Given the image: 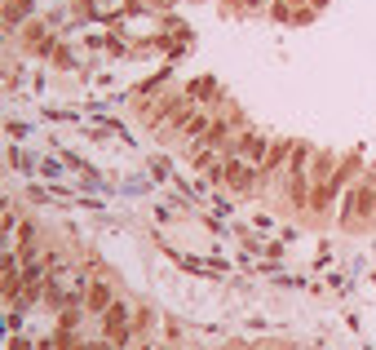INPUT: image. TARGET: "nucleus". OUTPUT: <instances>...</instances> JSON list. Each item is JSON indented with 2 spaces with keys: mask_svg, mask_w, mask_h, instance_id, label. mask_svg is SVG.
Masks as SVG:
<instances>
[{
  "mask_svg": "<svg viewBox=\"0 0 376 350\" xmlns=\"http://www.w3.org/2000/svg\"><path fill=\"white\" fill-rule=\"evenodd\" d=\"M102 337H106L115 350H129V346H133L138 328H133V315H129L124 301H111V306L102 310Z\"/></svg>",
  "mask_w": 376,
  "mask_h": 350,
  "instance_id": "f257e3e1",
  "label": "nucleus"
},
{
  "mask_svg": "<svg viewBox=\"0 0 376 350\" xmlns=\"http://www.w3.org/2000/svg\"><path fill=\"white\" fill-rule=\"evenodd\" d=\"M235 155H244L248 164H265V155H270V142H265L261 134H244L235 142Z\"/></svg>",
  "mask_w": 376,
  "mask_h": 350,
  "instance_id": "f03ea898",
  "label": "nucleus"
},
{
  "mask_svg": "<svg viewBox=\"0 0 376 350\" xmlns=\"http://www.w3.org/2000/svg\"><path fill=\"white\" fill-rule=\"evenodd\" d=\"M111 301H115L111 284H84V310H89V315H102Z\"/></svg>",
  "mask_w": 376,
  "mask_h": 350,
  "instance_id": "7ed1b4c3",
  "label": "nucleus"
},
{
  "mask_svg": "<svg viewBox=\"0 0 376 350\" xmlns=\"http://www.w3.org/2000/svg\"><path fill=\"white\" fill-rule=\"evenodd\" d=\"M310 182L314 177L310 173H288V204H293V209H310Z\"/></svg>",
  "mask_w": 376,
  "mask_h": 350,
  "instance_id": "20e7f679",
  "label": "nucleus"
},
{
  "mask_svg": "<svg viewBox=\"0 0 376 350\" xmlns=\"http://www.w3.org/2000/svg\"><path fill=\"white\" fill-rule=\"evenodd\" d=\"M293 147L297 142H270V155H265V164H261V173L270 177V173H279L288 160H293Z\"/></svg>",
  "mask_w": 376,
  "mask_h": 350,
  "instance_id": "39448f33",
  "label": "nucleus"
},
{
  "mask_svg": "<svg viewBox=\"0 0 376 350\" xmlns=\"http://www.w3.org/2000/svg\"><path fill=\"white\" fill-rule=\"evenodd\" d=\"M22 18H31V0H5V27L14 31Z\"/></svg>",
  "mask_w": 376,
  "mask_h": 350,
  "instance_id": "423d86ee",
  "label": "nucleus"
},
{
  "mask_svg": "<svg viewBox=\"0 0 376 350\" xmlns=\"http://www.w3.org/2000/svg\"><path fill=\"white\" fill-rule=\"evenodd\" d=\"M209 129H213V120L204 116V111H195V116L186 120V129H181V134H186L190 142H204V138H209Z\"/></svg>",
  "mask_w": 376,
  "mask_h": 350,
  "instance_id": "0eeeda50",
  "label": "nucleus"
},
{
  "mask_svg": "<svg viewBox=\"0 0 376 350\" xmlns=\"http://www.w3.org/2000/svg\"><path fill=\"white\" fill-rule=\"evenodd\" d=\"M332 196H336V186H332V182H319V186H314V196H310V209H314V213H327Z\"/></svg>",
  "mask_w": 376,
  "mask_h": 350,
  "instance_id": "6e6552de",
  "label": "nucleus"
},
{
  "mask_svg": "<svg viewBox=\"0 0 376 350\" xmlns=\"http://www.w3.org/2000/svg\"><path fill=\"white\" fill-rule=\"evenodd\" d=\"M226 138H230V125L226 120H213V129H209V138H204V147H226Z\"/></svg>",
  "mask_w": 376,
  "mask_h": 350,
  "instance_id": "1a4fd4ad",
  "label": "nucleus"
},
{
  "mask_svg": "<svg viewBox=\"0 0 376 350\" xmlns=\"http://www.w3.org/2000/svg\"><path fill=\"white\" fill-rule=\"evenodd\" d=\"M306 164H310V142H297L293 160H288V173H306Z\"/></svg>",
  "mask_w": 376,
  "mask_h": 350,
  "instance_id": "9d476101",
  "label": "nucleus"
},
{
  "mask_svg": "<svg viewBox=\"0 0 376 350\" xmlns=\"http://www.w3.org/2000/svg\"><path fill=\"white\" fill-rule=\"evenodd\" d=\"M359 213L376 217V186H359Z\"/></svg>",
  "mask_w": 376,
  "mask_h": 350,
  "instance_id": "9b49d317",
  "label": "nucleus"
},
{
  "mask_svg": "<svg viewBox=\"0 0 376 350\" xmlns=\"http://www.w3.org/2000/svg\"><path fill=\"white\" fill-rule=\"evenodd\" d=\"M71 328H80V310L76 306H67L63 319H58V333H71Z\"/></svg>",
  "mask_w": 376,
  "mask_h": 350,
  "instance_id": "f8f14e48",
  "label": "nucleus"
},
{
  "mask_svg": "<svg viewBox=\"0 0 376 350\" xmlns=\"http://www.w3.org/2000/svg\"><path fill=\"white\" fill-rule=\"evenodd\" d=\"M151 324H155V319H151V310H138V315H133V328H138V333H147Z\"/></svg>",
  "mask_w": 376,
  "mask_h": 350,
  "instance_id": "ddd939ff",
  "label": "nucleus"
},
{
  "mask_svg": "<svg viewBox=\"0 0 376 350\" xmlns=\"http://www.w3.org/2000/svg\"><path fill=\"white\" fill-rule=\"evenodd\" d=\"M195 168H213V147H204V151H195Z\"/></svg>",
  "mask_w": 376,
  "mask_h": 350,
  "instance_id": "4468645a",
  "label": "nucleus"
},
{
  "mask_svg": "<svg viewBox=\"0 0 376 350\" xmlns=\"http://www.w3.org/2000/svg\"><path fill=\"white\" fill-rule=\"evenodd\" d=\"M9 350H31V342H27V337H14V342H9Z\"/></svg>",
  "mask_w": 376,
  "mask_h": 350,
  "instance_id": "2eb2a0df",
  "label": "nucleus"
},
{
  "mask_svg": "<svg viewBox=\"0 0 376 350\" xmlns=\"http://www.w3.org/2000/svg\"><path fill=\"white\" fill-rule=\"evenodd\" d=\"M288 5H293V9H306V0H288Z\"/></svg>",
  "mask_w": 376,
  "mask_h": 350,
  "instance_id": "dca6fc26",
  "label": "nucleus"
},
{
  "mask_svg": "<svg viewBox=\"0 0 376 350\" xmlns=\"http://www.w3.org/2000/svg\"><path fill=\"white\" fill-rule=\"evenodd\" d=\"M310 5H314V9H323V5H327V0H310Z\"/></svg>",
  "mask_w": 376,
  "mask_h": 350,
  "instance_id": "f3484780",
  "label": "nucleus"
},
{
  "mask_svg": "<svg viewBox=\"0 0 376 350\" xmlns=\"http://www.w3.org/2000/svg\"><path fill=\"white\" fill-rule=\"evenodd\" d=\"M133 350H155V346H147V342H142V346H133Z\"/></svg>",
  "mask_w": 376,
  "mask_h": 350,
  "instance_id": "a211bd4d",
  "label": "nucleus"
}]
</instances>
